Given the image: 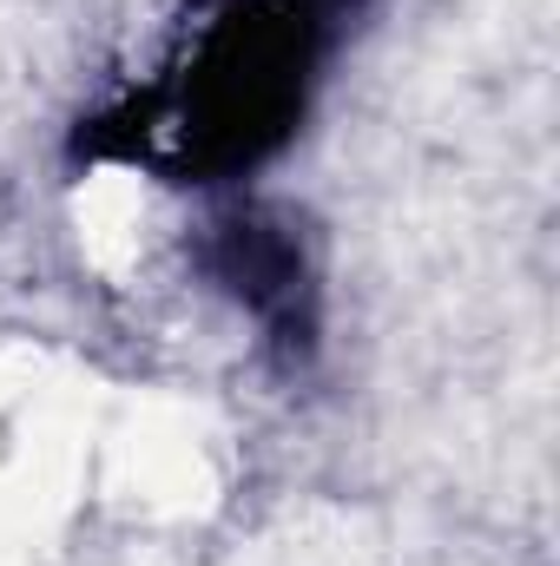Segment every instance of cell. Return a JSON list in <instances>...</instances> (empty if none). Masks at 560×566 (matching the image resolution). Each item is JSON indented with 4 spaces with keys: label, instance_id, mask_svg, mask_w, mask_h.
I'll list each match as a JSON object with an SVG mask.
<instances>
[{
    "label": "cell",
    "instance_id": "cell-1",
    "mask_svg": "<svg viewBox=\"0 0 560 566\" xmlns=\"http://www.w3.org/2000/svg\"><path fill=\"white\" fill-rule=\"evenodd\" d=\"M350 7L356 0H225L158 86L80 133V151L158 165L198 185L265 165L297 133Z\"/></svg>",
    "mask_w": 560,
    "mask_h": 566
},
{
    "label": "cell",
    "instance_id": "cell-2",
    "mask_svg": "<svg viewBox=\"0 0 560 566\" xmlns=\"http://www.w3.org/2000/svg\"><path fill=\"white\" fill-rule=\"evenodd\" d=\"M198 264L231 303H245L258 316L265 343L283 363H310V349H317V271H310V251L283 211L238 205V211L211 218Z\"/></svg>",
    "mask_w": 560,
    "mask_h": 566
}]
</instances>
